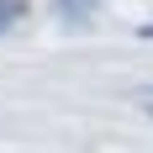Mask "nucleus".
I'll use <instances>...</instances> for the list:
<instances>
[{
  "label": "nucleus",
  "mask_w": 153,
  "mask_h": 153,
  "mask_svg": "<svg viewBox=\"0 0 153 153\" xmlns=\"http://www.w3.org/2000/svg\"><path fill=\"white\" fill-rule=\"evenodd\" d=\"M58 5V21H69L74 32H90V21L100 16V0H53Z\"/></svg>",
  "instance_id": "f257e3e1"
},
{
  "label": "nucleus",
  "mask_w": 153,
  "mask_h": 153,
  "mask_svg": "<svg viewBox=\"0 0 153 153\" xmlns=\"http://www.w3.org/2000/svg\"><path fill=\"white\" fill-rule=\"evenodd\" d=\"M21 16H32V11H27V0H0V32H11Z\"/></svg>",
  "instance_id": "f03ea898"
},
{
  "label": "nucleus",
  "mask_w": 153,
  "mask_h": 153,
  "mask_svg": "<svg viewBox=\"0 0 153 153\" xmlns=\"http://www.w3.org/2000/svg\"><path fill=\"white\" fill-rule=\"evenodd\" d=\"M137 37H143V42H153V21H143V27H137Z\"/></svg>",
  "instance_id": "7ed1b4c3"
},
{
  "label": "nucleus",
  "mask_w": 153,
  "mask_h": 153,
  "mask_svg": "<svg viewBox=\"0 0 153 153\" xmlns=\"http://www.w3.org/2000/svg\"><path fill=\"white\" fill-rule=\"evenodd\" d=\"M143 100H153V85H148V90H143Z\"/></svg>",
  "instance_id": "20e7f679"
}]
</instances>
